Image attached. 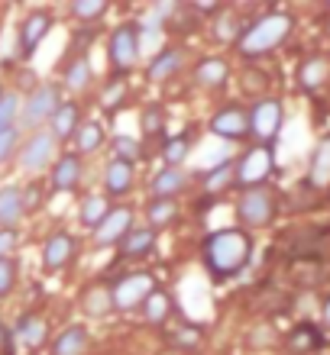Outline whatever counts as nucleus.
Wrapping results in <instances>:
<instances>
[{
    "mask_svg": "<svg viewBox=\"0 0 330 355\" xmlns=\"http://www.w3.org/2000/svg\"><path fill=\"white\" fill-rule=\"evenodd\" d=\"M272 171H275L272 149H269V146H253V149H246L243 155L233 162V184L249 191V187L265 184V178L272 175Z\"/></svg>",
    "mask_w": 330,
    "mask_h": 355,
    "instance_id": "4",
    "label": "nucleus"
},
{
    "mask_svg": "<svg viewBox=\"0 0 330 355\" xmlns=\"http://www.w3.org/2000/svg\"><path fill=\"white\" fill-rule=\"evenodd\" d=\"M140 58V26L136 23H123V26L113 29L110 36V62L113 71H130Z\"/></svg>",
    "mask_w": 330,
    "mask_h": 355,
    "instance_id": "7",
    "label": "nucleus"
},
{
    "mask_svg": "<svg viewBox=\"0 0 330 355\" xmlns=\"http://www.w3.org/2000/svg\"><path fill=\"white\" fill-rule=\"evenodd\" d=\"M140 126H142V132H146L149 139L152 136H162V130H165V113H162L159 103H149V107L142 110Z\"/></svg>",
    "mask_w": 330,
    "mask_h": 355,
    "instance_id": "34",
    "label": "nucleus"
},
{
    "mask_svg": "<svg viewBox=\"0 0 330 355\" xmlns=\"http://www.w3.org/2000/svg\"><path fill=\"white\" fill-rule=\"evenodd\" d=\"M208 130L217 136V139H226V142H240L249 136V113L243 110V107H236V103H230V107H224V110H217L214 116H211Z\"/></svg>",
    "mask_w": 330,
    "mask_h": 355,
    "instance_id": "10",
    "label": "nucleus"
},
{
    "mask_svg": "<svg viewBox=\"0 0 330 355\" xmlns=\"http://www.w3.org/2000/svg\"><path fill=\"white\" fill-rule=\"evenodd\" d=\"M246 113H249V136H256L259 146H269V149H272V142L285 120L282 103L275 101V97H263V101L253 103V110H246Z\"/></svg>",
    "mask_w": 330,
    "mask_h": 355,
    "instance_id": "6",
    "label": "nucleus"
},
{
    "mask_svg": "<svg viewBox=\"0 0 330 355\" xmlns=\"http://www.w3.org/2000/svg\"><path fill=\"white\" fill-rule=\"evenodd\" d=\"M308 184L311 187H330V136L317 142V149L308 165Z\"/></svg>",
    "mask_w": 330,
    "mask_h": 355,
    "instance_id": "19",
    "label": "nucleus"
},
{
    "mask_svg": "<svg viewBox=\"0 0 330 355\" xmlns=\"http://www.w3.org/2000/svg\"><path fill=\"white\" fill-rule=\"evenodd\" d=\"M17 113H19V97H17V94H3V97H0V132L13 130Z\"/></svg>",
    "mask_w": 330,
    "mask_h": 355,
    "instance_id": "38",
    "label": "nucleus"
},
{
    "mask_svg": "<svg viewBox=\"0 0 330 355\" xmlns=\"http://www.w3.org/2000/svg\"><path fill=\"white\" fill-rule=\"evenodd\" d=\"M230 78V68H226L224 58H204L198 68H195V85L204 87V91H217L226 85Z\"/></svg>",
    "mask_w": 330,
    "mask_h": 355,
    "instance_id": "18",
    "label": "nucleus"
},
{
    "mask_svg": "<svg viewBox=\"0 0 330 355\" xmlns=\"http://www.w3.org/2000/svg\"><path fill=\"white\" fill-rule=\"evenodd\" d=\"M188 149H191V136H175L162 146V162L165 168H181V162L188 159Z\"/></svg>",
    "mask_w": 330,
    "mask_h": 355,
    "instance_id": "30",
    "label": "nucleus"
},
{
    "mask_svg": "<svg viewBox=\"0 0 330 355\" xmlns=\"http://www.w3.org/2000/svg\"><path fill=\"white\" fill-rule=\"evenodd\" d=\"M201 336H204V329L201 327H181L179 333H175V346H181V349H195L201 343Z\"/></svg>",
    "mask_w": 330,
    "mask_h": 355,
    "instance_id": "43",
    "label": "nucleus"
},
{
    "mask_svg": "<svg viewBox=\"0 0 330 355\" xmlns=\"http://www.w3.org/2000/svg\"><path fill=\"white\" fill-rule=\"evenodd\" d=\"M17 339L23 343L26 349H39L42 343L49 339V327H46V320L36 317V313H29V317H23L17 323Z\"/></svg>",
    "mask_w": 330,
    "mask_h": 355,
    "instance_id": "21",
    "label": "nucleus"
},
{
    "mask_svg": "<svg viewBox=\"0 0 330 355\" xmlns=\"http://www.w3.org/2000/svg\"><path fill=\"white\" fill-rule=\"evenodd\" d=\"M214 36H217L220 42H236V39L243 36V29H240V19H236L233 13H220L217 23H214Z\"/></svg>",
    "mask_w": 330,
    "mask_h": 355,
    "instance_id": "35",
    "label": "nucleus"
},
{
    "mask_svg": "<svg viewBox=\"0 0 330 355\" xmlns=\"http://www.w3.org/2000/svg\"><path fill=\"white\" fill-rule=\"evenodd\" d=\"M288 346L295 349V352H304V349H317L321 346V333L314 327H298L292 333V339H288Z\"/></svg>",
    "mask_w": 330,
    "mask_h": 355,
    "instance_id": "37",
    "label": "nucleus"
},
{
    "mask_svg": "<svg viewBox=\"0 0 330 355\" xmlns=\"http://www.w3.org/2000/svg\"><path fill=\"white\" fill-rule=\"evenodd\" d=\"M56 155H58V139L49 130H39L23 142L19 165L26 171H42V168H49V162H56Z\"/></svg>",
    "mask_w": 330,
    "mask_h": 355,
    "instance_id": "8",
    "label": "nucleus"
},
{
    "mask_svg": "<svg viewBox=\"0 0 330 355\" xmlns=\"http://www.w3.org/2000/svg\"><path fill=\"white\" fill-rule=\"evenodd\" d=\"M65 85L72 87V91H85V87L91 85V62H88V55H78L75 62L68 65Z\"/></svg>",
    "mask_w": 330,
    "mask_h": 355,
    "instance_id": "32",
    "label": "nucleus"
},
{
    "mask_svg": "<svg viewBox=\"0 0 330 355\" xmlns=\"http://www.w3.org/2000/svg\"><path fill=\"white\" fill-rule=\"evenodd\" d=\"M146 216H149L152 230H162V226H169L175 216H179V204L175 200H159V197H152L149 207H146Z\"/></svg>",
    "mask_w": 330,
    "mask_h": 355,
    "instance_id": "28",
    "label": "nucleus"
},
{
    "mask_svg": "<svg viewBox=\"0 0 330 355\" xmlns=\"http://www.w3.org/2000/svg\"><path fill=\"white\" fill-rule=\"evenodd\" d=\"M13 288H17V262L0 259V297H10Z\"/></svg>",
    "mask_w": 330,
    "mask_h": 355,
    "instance_id": "40",
    "label": "nucleus"
},
{
    "mask_svg": "<svg viewBox=\"0 0 330 355\" xmlns=\"http://www.w3.org/2000/svg\"><path fill=\"white\" fill-rule=\"evenodd\" d=\"M185 187H188V175L181 168H162V171H156L149 181L152 197H159V200H175Z\"/></svg>",
    "mask_w": 330,
    "mask_h": 355,
    "instance_id": "15",
    "label": "nucleus"
},
{
    "mask_svg": "<svg viewBox=\"0 0 330 355\" xmlns=\"http://www.w3.org/2000/svg\"><path fill=\"white\" fill-rule=\"evenodd\" d=\"M72 13H75L78 19H85V23L101 19L107 13V0H75V3H72Z\"/></svg>",
    "mask_w": 330,
    "mask_h": 355,
    "instance_id": "36",
    "label": "nucleus"
},
{
    "mask_svg": "<svg viewBox=\"0 0 330 355\" xmlns=\"http://www.w3.org/2000/svg\"><path fill=\"white\" fill-rule=\"evenodd\" d=\"M49 33H52V17H49L46 10H33V13L19 23V55L29 58Z\"/></svg>",
    "mask_w": 330,
    "mask_h": 355,
    "instance_id": "12",
    "label": "nucleus"
},
{
    "mask_svg": "<svg viewBox=\"0 0 330 355\" xmlns=\"http://www.w3.org/2000/svg\"><path fill=\"white\" fill-rule=\"evenodd\" d=\"M159 288V281L152 278L149 271H130V275H123L117 284L110 288V297H113V310H136L146 304L152 291Z\"/></svg>",
    "mask_w": 330,
    "mask_h": 355,
    "instance_id": "5",
    "label": "nucleus"
},
{
    "mask_svg": "<svg viewBox=\"0 0 330 355\" xmlns=\"http://www.w3.org/2000/svg\"><path fill=\"white\" fill-rule=\"evenodd\" d=\"M181 68V52L179 49H162L159 55L149 62V78L152 81H169Z\"/></svg>",
    "mask_w": 330,
    "mask_h": 355,
    "instance_id": "26",
    "label": "nucleus"
},
{
    "mask_svg": "<svg viewBox=\"0 0 330 355\" xmlns=\"http://www.w3.org/2000/svg\"><path fill=\"white\" fill-rule=\"evenodd\" d=\"M292 29H295V19L288 13H282V10H272V13H263V17L253 19L243 29V36L236 39V49L246 58L269 55V52H275L285 39L292 36Z\"/></svg>",
    "mask_w": 330,
    "mask_h": 355,
    "instance_id": "2",
    "label": "nucleus"
},
{
    "mask_svg": "<svg viewBox=\"0 0 330 355\" xmlns=\"http://www.w3.org/2000/svg\"><path fill=\"white\" fill-rule=\"evenodd\" d=\"M230 181H233V162H220L217 168H211L208 175H204V191H208V194H217V191L230 187Z\"/></svg>",
    "mask_w": 330,
    "mask_h": 355,
    "instance_id": "33",
    "label": "nucleus"
},
{
    "mask_svg": "<svg viewBox=\"0 0 330 355\" xmlns=\"http://www.w3.org/2000/svg\"><path fill=\"white\" fill-rule=\"evenodd\" d=\"M324 323H327V327H330V300H327V304H324Z\"/></svg>",
    "mask_w": 330,
    "mask_h": 355,
    "instance_id": "47",
    "label": "nucleus"
},
{
    "mask_svg": "<svg viewBox=\"0 0 330 355\" xmlns=\"http://www.w3.org/2000/svg\"><path fill=\"white\" fill-rule=\"evenodd\" d=\"M172 310H175L172 307V297L162 288L152 291L149 297H146V304H142V313H146V320H149L152 327H162V323L172 317Z\"/></svg>",
    "mask_w": 330,
    "mask_h": 355,
    "instance_id": "25",
    "label": "nucleus"
},
{
    "mask_svg": "<svg viewBox=\"0 0 330 355\" xmlns=\"http://www.w3.org/2000/svg\"><path fill=\"white\" fill-rule=\"evenodd\" d=\"M253 259V239L243 230H214L204 239V265L217 281L233 278Z\"/></svg>",
    "mask_w": 330,
    "mask_h": 355,
    "instance_id": "1",
    "label": "nucleus"
},
{
    "mask_svg": "<svg viewBox=\"0 0 330 355\" xmlns=\"http://www.w3.org/2000/svg\"><path fill=\"white\" fill-rule=\"evenodd\" d=\"M19 216H23V194H19V187H0V226H13L19 223Z\"/></svg>",
    "mask_w": 330,
    "mask_h": 355,
    "instance_id": "23",
    "label": "nucleus"
},
{
    "mask_svg": "<svg viewBox=\"0 0 330 355\" xmlns=\"http://www.w3.org/2000/svg\"><path fill=\"white\" fill-rule=\"evenodd\" d=\"M7 343H10V336H7V329H3V323H0V349L7 346Z\"/></svg>",
    "mask_w": 330,
    "mask_h": 355,
    "instance_id": "46",
    "label": "nucleus"
},
{
    "mask_svg": "<svg viewBox=\"0 0 330 355\" xmlns=\"http://www.w3.org/2000/svg\"><path fill=\"white\" fill-rule=\"evenodd\" d=\"M275 214H279V200H275L272 187H265V184L243 191L240 204H236L240 223L249 226V230H263V226H269L275 220Z\"/></svg>",
    "mask_w": 330,
    "mask_h": 355,
    "instance_id": "3",
    "label": "nucleus"
},
{
    "mask_svg": "<svg viewBox=\"0 0 330 355\" xmlns=\"http://www.w3.org/2000/svg\"><path fill=\"white\" fill-rule=\"evenodd\" d=\"M75 142H78V152H81V155H88V152H97V149H101V142H104V126H101L97 120L85 123V126H78Z\"/></svg>",
    "mask_w": 330,
    "mask_h": 355,
    "instance_id": "29",
    "label": "nucleus"
},
{
    "mask_svg": "<svg viewBox=\"0 0 330 355\" xmlns=\"http://www.w3.org/2000/svg\"><path fill=\"white\" fill-rule=\"evenodd\" d=\"M58 103H62V97H58L56 85H39L36 91L29 94V101L23 103V126H26V130H36V126L49 123L52 113L58 110Z\"/></svg>",
    "mask_w": 330,
    "mask_h": 355,
    "instance_id": "9",
    "label": "nucleus"
},
{
    "mask_svg": "<svg viewBox=\"0 0 330 355\" xmlns=\"http://www.w3.org/2000/svg\"><path fill=\"white\" fill-rule=\"evenodd\" d=\"M49 132H52L58 142L68 139V136H75L78 132V107L75 103H58V110L52 113V120H49Z\"/></svg>",
    "mask_w": 330,
    "mask_h": 355,
    "instance_id": "22",
    "label": "nucleus"
},
{
    "mask_svg": "<svg viewBox=\"0 0 330 355\" xmlns=\"http://www.w3.org/2000/svg\"><path fill=\"white\" fill-rule=\"evenodd\" d=\"M19 194H23V210H39V207H42L46 191H42V184H36V181H33V184H26Z\"/></svg>",
    "mask_w": 330,
    "mask_h": 355,
    "instance_id": "44",
    "label": "nucleus"
},
{
    "mask_svg": "<svg viewBox=\"0 0 330 355\" xmlns=\"http://www.w3.org/2000/svg\"><path fill=\"white\" fill-rule=\"evenodd\" d=\"M56 355H85L88 352V329L85 327H65L62 336H56Z\"/></svg>",
    "mask_w": 330,
    "mask_h": 355,
    "instance_id": "24",
    "label": "nucleus"
},
{
    "mask_svg": "<svg viewBox=\"0 0 330 355\" xmlns=\"http://www.w3.org/2000/svg\"><path fill=\"white\" fill-rule=\"evenodd\" d=\"M107 214H110V204H107V197H101V194H91L85 204H81V223L91 226V230H94Z\"/></svg>",
    "mask_w": 330,
    "mask_h": 355,
    "instance_id": "31",
    "label": "nucleus"
},
{
    "mask_svg": "<svg viewBox=\"0 0 330 355\" xmlns=\"http://www.w3.org/2000/svg\"><path fill=\"white\" fill-rule=\"evenodd\" d=\"M81 307H85V313H91V317H107V313L113 310L110 288H101V284H94V288H91V291L85 294Z\"/></svg>",
    "mask_w": 330,
    "mask_h": 355,
    "instance_id": "27",
    "label": "nucleus"
},
{
    "mask_svg": "<svg viewBox=\"0 0 330 355\" xmlns=\"http://www.w3.org/2000/svg\"><path fill=\"white\" fill-rule=\"evenodd\" d=\"M113 155H117V162H130L133 159H140V142L130 139V136H117L113 139Z\"/></svg>",
    "mask_w": 330,
    "mask_h": 355,
    "instance_id": "39",
    "label": "nucleus"
},
{
    "mask_svg": "<svg viewBox=\"0 0 330 355\" xmlns=\"http://www.w3.org/2000/svg\"><path fill=\"white\" fill-rule=\"evenodd\" d=\"M13 245H17V233L13 230H0V259H10Z\"/></svg>",
    "mask_w": 330,
    "mask_h": 355,
    "instance_id": "45",
    "label": "nucleus"
},
{
    "mask_svg": "<svg viewBox=\"0 0 330 355\" xmlns=\"http://www.w3.org/2000/svg\"><path fill=\"white\" fill-rule=\"evenodd\" d=\"M133 230V210L130 207H110V214L94 226V243L110 249V245H120L123 236Z\"/></svg>",
    "mask_w": 330,
    "mask_h": 355,
    "instance_id": "11",
    "label": "nucleus"
},
{
    "mask_svg": "<svg viewBox=\"0 0 330 355\" xmlns=\"http://www.w3.org/2000/svg\"><path fill=\"white\" fill-rule=\"evenodd\" d=\"M78 252V243L72 239L68 233H52L49 236V243L42 245V271H49V275H56V271H62L72 259H75Z\"/></svg>",
    "mask_w": 330,
    "mask_h": 355,
    "instance_id": "13",
    "label": "nucleus"
},
{
    "mask_svg": "<svg viewBox=\"0 0 330 355\" xmlns=\"http://www.w3.org/2000/svg\"><path fill=\"white\" fill-rule=\"evenodd\" d=\"M0 97H3V87H0Z\"/></svg>",
    "mask_w": 330,
    "mask_h": 355,
    "instance_id": "48",
    "label": "nucleus"
},
{
    "mask_svg": "<svg viewBox=\"0 0 330 355\" xmlns=\"http://www.w3.org/2000/svg\"><path fill=\"white\" fill-rule=\"evenodd\" d=\"M17 146H19L17 126H13V130H3V132H0V165H3V162H10V155H17Z\"/></svg>",
    "mask_w": 330,
    "mask_h": 355,
    "instance_id": "42",
    "label": "nucleus"
},
{
    "mask_svg": "<svg viewBox=\"0 0 330 355\" xmlns=\"http://www.w3.org/2000/svg\"><path fill=\"white\" fill-rule=\"evenodd\" d=\"M327 81H330V58L327 55L304 58L302 68H298V85H302V91L314 94V91H321Z\"/></svg>",
    "mask_w": 330,
    "mask_h": 355,
    "instance_id": "14",
    "label": "nucleus"
},
{
    "mask_svg": "<svg viewBox=\"0 0 330 355\" xmlns=\"http://www.w3.org/2000/svg\"><path fill=\"white\" fill-rule=\"evenodd\" d=\"M133 178H136V175H133V165H130V162H117V159H113L110 165H107V175H104L107 194H113V197L130 194Z\"/></svg>",
    "mask_w": 330,
    "mask_h": 355,
    "instance_id": "20",
    "label": "nucleus"
},
{
    "mask_svg": "<svg viewBox=\"0 0 330 355\" xmlns=\"http://www.w3.org/2000/svg\"><path fill=\"white\" fill-rule=\"evenodd\" d=\"M81 184V159L75 152L72 155H62L56 159V171H52V191L56 194H65V191H75Z\"/></svg>",
    "mask_w": 330,
    "mask_h": 355,
    "instance_id": "16",
    "label": "nucleus"
},
{
    "mask_svg": "<svg viewBox=\"0 0 330 355\" xmlns=\"http://www.w3.org/2000/svg\"><path fill=\"white\" fill-rule=\"evenodd\" d=\"M123 97H126V81H123V78H113L110 85H107V91H104V107L107 110H117Z\"/></svg>",
    "mask_w": 330,
    "mask_h": 355,
    "instance_id": "41",
    "label": "nucleus"
},
{
    "mask_svg": "<svg viewBox=\"0 0 330 355\" xmlns=\"http://www.w3.org/2000/svg\"><path fill=\"white\" fill-rule=\"evenodd\" d=\"M152 249H156V230L152 226H136V230H130V233L123 236V243H120L123 259H142Z\"/></svg>",
    "mask_w": 330,
    "mask_h": 355,
    "instance_id": "17",
    "label": "nucleus"
}]
</instances>
